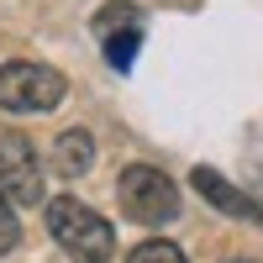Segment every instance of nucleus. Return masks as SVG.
Here are the masks:
<instances>
[{
	"label": "nucleus",
	"instance_id": "nucleus-1",
	"mask_svg": "<svg viewBox=\"0 0 263 263\" xmlns=\"http://www.w3.org/2000/svg\"><path fill=\"white\" fill-rule=\"evenodd\" d=\"M48 232L74 263H111V253H116L111 221H105L100 211H90L84 200H74V195L48 200Z\"/></svg>",
	"mask_w": 263,
	"mask_h": 263
},
{
	"label": "nucleus",
	"instance_id": "nucleus-2",
	"mask_svg": "<svg viewBox=\"0 0 263 263\" xmlns=\"http://www.w3.org/2000/svg\"><path fill=\"white\" fill-rule=\"evenodd\" d=\"M121 211H126V221H137V227H163L179 216V184L168 179L163 168H147V163H132L121 174Z\"/></svg>",
	"mask_w": 263,
	"mask_h": 263
},
{
	"label": "nucleus",
	"instance_id": "nucleus-3",
	"mask_svg": "<svg viewBox=\"0 0 263 263\" xmlns=\"http://www.w3.org/2000/svg\"><path fill=\"white\" fill-rule=\"evenodd\" d=\"M63 100V74L48 63H0V105L6 111H53Z\"/></svg>",
	"mask_w": 263,
	"mask_h": 263
},
{
	"label": "nucleus",
	"instance_id": "nucleus-4",
	"mask_svg": "<svg viewBox=\"0 0 263 263\" xmlns=\"http://www.w3.org/2000/svg\"><path fill=\"white\" fill-rule=\"evenodd\" d=\"M0 190L11 205H42V163L21 132H0Z\"/></svg>",
	"mask_w": 263,
	"mask_h": 263
},
{
	"label": "nucleus",
	"instance_id": "nucleus-5",
	"mask_svg": "<svg viewBox=\"0 0 263 263\" xmlns=\"http://www.w3.org/2000/svg\"><path fill=\"white\" fill-rule=\"evenodd\" d=\"M190 184L200 190V195H205V200H211L216 211H221V216H237V221H253V227H263V205L253 200L248 190L227 184L216 168H195V174H190Z\"/></svg>",
	"mask_w": 263,
	"mask_h": 263
},
{
	"label": "nucleus",
	"instance_id": "nucleus-6",
	"mask_svg": "<svg viewBox=\"0 0 263 263\" xmlns=\"http://www.w3.org/2000/svg\"><path fill=\"white\" fill-rule=\"evenodd\" d=\"M90 163H95V137L90 132H63V137L53 142V168L63 174V179L90 174Z\"/></svg>",
	"mask_w": 263,
	"mask_h": 263
},
{
	"label": "nucleus",
	"instance_id": "nucleus-7",
	"mask_svg": "<svg viewBox=\"0 0 263 263\" xmlns=\"http://www.w3.org/2000/svg\"><path fill=\"white\" fill-rule=\"evenodd\" d=\"M100 42H105V58H111V69H116V74H126L132 63H137L142 27H121V32H111V37H100Z\"/></svg>",
	"mask_w": 263,
	"mask_h": 263
},
{
	"label": "nucleus",
	"instance_id": "nucleus-8",
	"mask_svg": "<svg viewBox=\"0 0 263 263\" xmlns=\"http://www.w3.org/2000/svg\"><path fill=\"white\" fill-rule=\"evenodd\" d=\"M126 263H184V248H179V242H168V237H147V242L132 248Z\"/></svg>",
	"mask_w": 263,
	"mask_h": 263
},
{
	"label": "nucleus",
	"instance_id": "nucleus-9",
	"mask_svg": "<svg viewBox=\"0 0 263 263\" xmlns=\"http://www.w3.org/2000/svg\"><path fill=\"white\" fill-rule=\"evenodd\" d=\"M121 27H142V11H137V6H126V0H111V6L95 16V32H100V37H111V32H121Z\"/></svg>",
	"mask_w": 263,
	"mask_h": 263
},
{
	"label": "nucleus",
	"instance_id": "nucleus-10",
	"mask_svg": "<svg viewBox=\"0 0 263 263\" xmlns=\"http://www.w3.org/2000/svg\"><path fill=\"white\" fill-rule=\"evenodd\" d=\"M21 242V221H16V205L6 200V190H0V253H11Z\"/></svg>",
	"mask_w": 263,
	"mask_h": 263
},
{
	"label": "nucleus",
	"instance_id": "nucleus-11",
	"mask_svg": "<svg viewBox=\"0 0 263 263\" xmlns=\"http://www.w3.org/2000/svg\"><path fill=\"white\" fill-rule=\"evenodd\" d=\"M232 263H253V258H232Z\"/></svg>",
	"mask_w": 263,
	"mask_h": 263
}]
</instances>
